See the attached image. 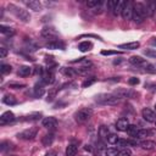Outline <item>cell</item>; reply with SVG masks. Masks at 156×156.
Segmentation results:
<instances>
[{
	"instance_id": "cell-1",
	"label": "cell",
	"mask_w": 156,
	"mask_h": 156,
	"mask_svg": "<svg viewBox=\"0 0 156 156\" xmlns=\"http://www.w3.org/2000/svg\"><path fill=\"white\" fill-rule=\"evenodd\" d=\"M7 9H9L17 18H20L22 22H29V21H30V15H29V12H28L27 10H24V9L20 7V6H17V5H13V4H9Z\"/></svg>"
},
{
	"instance_id": "cell-2",
	"label": "cell",
	"mask_w": 156,
	"mask_h": 156,
	"mask_svg": "<svg viewBox=\"0 0 156 156\" xmlns=\"http://www.w3.org/2000/svg\"><path fill=\"white\" fill-rule=\"evenodd\" d=\"M96 101L104 105H116L121 101V99H118L113 93L112 94H100L96 96Z\"/></svg>"
},
{
	"instance_id": "cell-3",
	"label": "cell",
	"mask_w": 156,
	"mask_h": 156,
	"mask_svg": "<svg viewBox=\"0 0 156 156\" xmlns=\"http://www.w3.org/2000/svg\"><path fill=\"white\" fill-rule=\"evenodd\" d=\"M91 116H93V110H91L90 107H83V108H80V110H78V111L76 112L74 118H76L77 122L84 123V122L89 121Z\"/></svg>"
},
{
	"instance_id": "cell-4",
	"label": "cell",
	"mask_w": 156,
	"mask_h": 156,
	"mask_svg": "<svg viewBox=\"0 0 156 156\" xmlns=\"http://www.w3.org/2000/svg\"><path fill=\"white\" fill-rule=\"evenodd\" d=\"M41 37L48 39L49 41H52V40H57L58 34L55 30V28H52V27H44L41 29Z\"/></svg>"
},
{
	"instance_id": "cell-5",
	"label": "cell",
	"mask_w": 156,
	"mask_h": 156,
	"mask_svg": "<svg viewBox=\"0 0 156 156\" xmlns=\"http://www.w3.org/2000/svg\"><path fill=\"white\" fill-rule=\"evenodd\" d=\"M37 134H38V128L33 127V128H28V129L18 133L17 136L20 139H22V140H32V139H34L37 136Z\"/></svg>"
},
{
	"instance_id": "cell-6",
	"label": "cell",
	"mask_w": 156,
	"mask_h": 156,
	"mask_svg": "<svg viewBox=\"0 0 156 156\" xmlns=\"http://www.w3.org/2000/svg\"><path fill=\"white\" fill-rule=\"evenodd\" d=\"M113 94L118 98V99H126V98H132L135 93L133 91V90H130V89H126V88H118V89H116L115 91H113Z\"/></svg>"
},
{
	"instance_id": "cell-7",
	"label": "cell",
	"mask_w": 156,
	"mask_h": 156,
	"mask_svg": "<svg viewBox=\"0 0 156 156\" xmlns=\"http://www.w3.org/2000/svg\"><path fill=\"white\" fill-rule=\"evenodd\" d=\"M121 15H122V17H123L124 20H127V21L132 20V18H133V2H130V1L126 2L124 9H123V11H122Z\"/></svg>"
},
{
	"instance_id": "cell-8",
	"label": "cell",
	"mask_w": 156,
	"mask_h": 156,
	"mask_svg": "<svg viewBox=\"0 0 156 156\" xmlns=\"http://www.w3.org/2000/svg\"><path fill=\"white\" fill-rule=\"evenodd\" d=\"M16 119V117H15V115H13V112H11V111H6V112H4L2 115H1V117H0V124H10V123H12L13 121Z\"/></svg>"
},
{
	"instance_id": "cell-9",
	"label": "cell",
	"mask_w": 156,
	"mask_h": 156,
	"mask_svg": "<svg viewBox=\"0 0 156 156\" xmlns=\"http://www.w3.org/2000/svg\"><path fill=\"white\" fill-rule=\"evenodd\" d=\"M141 115H143V118L146 122H156V115L151 108H147V107L143 108Z\"/></svg>"
},
{
	"instance_id": "cell-10",
	"label": "cell",
	"mask_w": 156,
	"mask_h": 156,
	"mask_svg": "<svg viewBox=\"0 0 156 156\" xmlns=\"http://www.w3.org/2000/svg\"><path fill=\"white\" fill-rule=\"evenodd\" d=\"M41 124L46 129H55L56 126H57V119L55 117H45L41 121Z\"/></svg>"
},
{
	"instance_id": "cell-11",
	"label": "cell",
	"mask_w": 156,
	"mask_h": 156,
	"mask_svg": "<svg viewBox=\"0 0 156 156\" xmlns=\"http://www.w3.org/2000/svg\"><path fill=\"white\" fill-rule=\"evenodd\" d=\"M55 82V76H54V73L51 72V71H45L43 74H41V83L43 84H46V85H49V84H52Z\"/></svg>"
},
{
	"instance_id": "cell-12",
	"label": "cell",
	"mask_w": 156,
	"mask_h": 156,
	"mask_svg": "<svg viewBox=\"0 0 156 156\" xmlns=\"http://www.w3.org/2000/svg\"><path fill=\"white\" fill-rule=\"evenodd\" d=\"M128 126H129V122H128V119L124 118V117L118 118L117 122H116V129L119 130V132H126L127 128H128Z\"/></svg>"
},
{
	"instance_id": "cell-13",
	"label": "cell",
	"mask_w": 156,
	"mask_h": 156,
	"mask_svg": "<svg viewBox=\"0 0 156 156\" xmlns=\"http://www.w3.org/2000/svg\"><path fill=\"white\" fill-rule=\"evenodd\" d=\"M48 49H52V50H55V49H61V50H63L65 49V44L61 41V40H52V41H48L46 43V45H45Z\"/></svg>"
},
{
	"instance_id": "cell-14",
	"label": "cell",
	"mask_w": 156,
	"mask_h": 156,
	"mask_svg": "<svg viewBox=\"0 0 156 156\" xmlns=\"http://www.w3.org/2000/svg\"><path fill=\"white\" fill-rule=\"evenodd\" d=\"M129 62L132 63V65H134V66H140V67H144L147 62L145 61V58H143L141 56H132L130 58H129Z\"/></svg>"
},
{
	"instance_id": "cell-15",
	"label": "cell",
	"mask_w": 156,
	"mask_h": 156,
	"mask_svg": "<svg viewBox=\"0 0 156 156\" xmlns=\"http://www.w3.org/2000/svg\"><path fill=\"white\" fill-rule=\"evenodd\" d=\"M24 4L27 5L28 9L33 10V11H40L41 10V4L38 0H29V1H24Z\"/></svg>"
},
{
	"instance_id": "cell-16",
	"label": "cell",
	"mask_w": 156,
	"mask_h": 156,
	"mask_svg": "<svg viewBox=\"0 0 156 156\" xmlns=\"http://www.w3.org/2000/svg\"><path fill=\"white\" fill-rule=\"evenodd\" d=\"M33 93H34V96H35V98H40V96H43L44 93H45L44 84H43L41 82H40V83H37V84L34 85V88H33Z\"/></svg>"
},
{
	"instance_id": "cell-17",
	"label": "cell",
	"mask_w": 156,
	"mask_h": 156,
	"mask_svg": "<svg viewBox=\"0 0 156 156\" xmlns=\"http://www.w3.org/2000/svg\"><path fill=\"white\" fill-rule=\"evenodd\" d=\"M140 46L139 41H130V43H126V44H121L118 45L119 49H124V50H135Z\"/></svg>"
},
{
	"instance_id": "cell-18",
	"label": "cell",
	"mask_w": 156,
	"mask_h": 156,
	"mask_svg": "<svg viewBox=\"0 0 156 156\" xmlns=\"http://www.w3.org/2000/svg\"><path fill=\"white\" fill-rule=\"evenodd\" d=\"M145 6H146V13H147V16L149 17H152L154 13H155V11H156V1H147L145 4Z\"/></svg>"
},
{
	"instance_id": "cell-19",
	"label": "cell",
	"mask_w": 156,
	"mask_h": 156,
	"mask_svg": "<svg viewBox=\"0 0 156 156\" xmlns=\"http://www.w3.org/2000/svg\"><path fill=\"white\" fill-rule=\"evenodd\" d=\"M54 139H55L54 133H48V134H45V135L43 136L41 143H43L44 146H50V145L54 143Z\"/></svg>"
},
{
	"instance_id": "cell-20",
	"label": "cell",
	"mask_w": 156,
	"mask_h": 156,
	"mask_svg": "<svg viewBox=\"0 0 156 156\" xmlns=\"http://www.w3.org/2000/svg\"><path fill=\"white\" fill-rule=\"evenodd\" d=\"M124 5H126L124 1H121V0L117 1V2H116V6H115V9H113V11H112V13H113L115 16L121 15L122 11H123V9H124Z\"/></svg>"
},
{
	"instance_id": "cell-21",
	"label": "cell",
	"mask_w": 156,
	"mask_h": 156,
	"mask_svg": "<svg viewBox=\"0 0 156 156\" xmlns=\"http://www.w3.org/2000/svg\"><path fill=\"white\" fill-rule=\"evenodd\" d=\"M78 151V147L76 144H68L66 147V156H76Z\"/></svg>"
},
{
	"instance_id": "cell-22",
	"label": "cell",
	"mask_w": 156,
	"mask_h": 156,
	"mask_svg": "<svg viewBox=\"0 0 156 156\" xmlns=\"http://www.w3.org/2000/svg\"><path fill=\"white\" fill-rule=\"evenodd\" d=\"M17 73L21 77H27V76H29L32 73V67H29V66H21L18 68V72Z\"/></svg>"
},
{
	"instance_id": "cell-23",
	"label": "cell",
	"mask_w": 156,
	"mask_h": 156,
	"mask_svg": "<svg viewBox=\"0 0 156 156\" xmlns=\"http://www.w3.org/2000/svg\"><path fill=\"white\" fill-rule=\"evenodd\" d=\"M0 32H1V34L7 35V37H12V35L15 34V29H12L11 27L4 26V24H1V26H0Z\"/></svg>"
},
{
	"instance_id": "cell-24",
	"label": "cell",
	"mask_w": 156,
	"mask_h": 156,
	"mask_svg": "<svg viewBox=\"0 0 156 156\" xmlns=\"http://www.w3.org/2000/svg\"><path fill=\"white\" fill-rule=\"evenodd\" d=\"M2 102L4 104H6V105H9V106H12V105H16L17 104V100H16V98L13 96V95H5L4 98H2Z\"/></svg>"
},
{
	"instance_id": "cell-25",
	"label": "cell",
	"mask_w": 156,
	"mask_h": 156,
	"mask_svg": "<svg viewBox=\"0 0 156 156\" xmlns=\"http://www.w3.org/2000/svg\"><path fill=\"white\" fill-rule=\"evenodd\" d=\"M140 146L143 149H145V150H152V149H155L156 143L152 141V140H144V141L140 143Z\"/></svg>"
},
{
	"instance_id": "cell-26",
	"label": "cell",
	"mask_w": 156,
	"mask_h": 156,
	"mask_svg": "<svg viewBox=\"0 0 156 156\" xmlns=\"http://www.w3.org/2000/svg\"><path fill=\"white\" fill-rule=\"evenodd\" d=\"M93 48V44L90 41H82L79 45H78V49L82 51V52H87L89 50H91Z\"/></svg>"
},
{
	"instance_id": "cell-27",
	"label": "cell",
	"mask_w": 156,
	"mask_h": 156,
	"mask_svg": "<svg viewBox=\"0 0 156 156\" xmlns=\"http://www.w3.org/2000/svg\"><path fill=\"white\" fill-rule=\"evenodd\" d=\"M62 73L65 76H68V77H74V76L78 74L77 73V69L76 68H71V67H63L62 68Z\"/></svg>"
},
{
	"instance_id": "cell-28",
	"label": "cell",
	"mask_w": 156,
	"mask_h": 156,
	"mask_svg": "<svg viewBox=\"0 0 156 156\" xmlns=\"http://www.w3.org/2000/svg\"><path fill=\"white\" fill-rule=\"evenodd\" d=\"M138 130H139V129L136 128V126H134V124H129L126 132H127L132 138H135V136H136V134H138Z\"/></svg>"
},
{
	"instance_id": "cell-29",
	"label": "cell",
	"mask_w": 156,
	"mask_h": 156,
	"mask_svg": "<svg viewBox=\"0 0 156 156\" xmlns=\"http://www.w3.org/2000/svg\"><path fill=\"white\" fill-rule=\"evenodd\" d=\"M108 134H110V132H108V127H106V126H101V127L99 128V136H100V138L106 139V138L108 136Z\"/></svg>"
},
{
	"instance_id": "cell-30",
	"label": "cell",
	"mask_w": 156,
	"mask_h": 156,
	"mask_svg": "<svg viewBox=\"0 0 156 156\" xmlns=\"http://www.w3.org/2000/svg\"><path fill=\"white\" fill-rule=\"evenodd\" d=\"M106 140H107L108 144H117V141L119 140V138H118L117 134H115V133H110L108 136L106 138Z\"/></svg>"
},
{
	"instance_id": "cell-31",
	"label": "cell",
	"mask_w": 156,
	"mask_h": 156,
	"mask_svg": "<svg viewBox=\"0 0 156 156\" xmlns=\"http://www.w3.org/2000/svg\"><path fill=\"white\" fill-rule=\"evenodd\" d=\"M10 149H13V144L12 143H10V141H2L0 144V150L2 152H5L6 150H10Z\"/></svg>"
},
{
	"instance_id": "cell-32",
	"label": "cell",
	"mask_w": 156,
	"mask_h": 156,
	"mask_svg": "<svg viewBox=\"0 0 156 156\" xmlns=\"http://www.w3.org/2000/svg\"><path fill=\"white\" fill-rule=\"evenodd\" d=\"M149 135H150V132H149L147 129H139L135 138H136V139H144V138H146V136H149Z\"/></svg>"
},
{
	"instance_id": "cell-33",
	"label": "cell",
	"mask_w": 156,
	"mask_h": 156,
	"mask_svg": "<svg viewBox=\"0 0 156 156\" xmlns=\"http://www.w3.org/2000/svg\"><path fill=\"white\" fill-rule=\"evenodd\" d=\"M11 71H12V67H11V65H7V63H1V66H0V72H1L2 74L10 73Z\"/></svg>"
},
{
	"instance_id": "cell-34",
	"label": "cell",
	"mask_w": 156,
	"mask_h": 156,
	"mask_svg": "<svg viewBox=\"0 0 156 156\" xmlns=\"http://www.w3.org/2000/svg\"><path fill=\"white\" fill-rule=\"evenodd\" d=\"M101 2H102V1H100V0H88V1H87V6L90 7V9H95V7L99 6Z\"/></svg>"
},
{
	"instance_id": "cell-35",
	"label": "cell",
	"mask_w": 156,
	"mask_h": 156,
	"mask_svg": "<svg viewBox=\"0 0 156 156\" xmlns=\"http://www.w3.org/2000/svg\"><path fill=\"white\" fill-rule=\"evenodd\" d=\"M96 82V78L95 77H90V78H88V79H85L84 82H83V84H82V87L83 88H87V87H90L93 83H95Z\"/></svg>"
},
{
	"instance_id": "cell-36",
	"label": "cell",
	"mask_w": 156,
	"mask_h": 156,
	"mask_svg": "<svg viewBox=\"0 0 156 156\" xmlns=\"http://www.w3.org/2000/svg\"><path fill=\"white\" fill-rule=\"evenodd\" d=\"M105 156H118V150L115 147H110L105 151Z\"/></svg>"
},
{
	"instance_id": "cell-37",
	"label": "cell",
	"mask_w": 156,
	"mask_h": 156,
	"mask_svg": "<svg viewBox=\"0 0 156 156\" xmlns=\"http://www.w3.org/2000/svg\"><path fill=\"white\" fill-rule=\"evenodd\" d=\"M118 156H132V151L128 147H123L122 150L118 151Z\"/></svg>"
},
{
	"instance_id": "cell-38",
	"label": "cell",
	"mask_w": 156,
	"mask_h": 156,
	"mask_svg": "<svg viewBox=\"0 0 156 156\" xmlns=\"http://www.w3.org/2000/svg\"><path fill=\"white\" fill-rule=\"evenodd\" d=\"M119 54H122V52L117 51V50H102L101 51V55H105V56H107V55H119Z\"/></svg>"
},
{
	"instance_id": "cell-39",
	"label": "cell",
	"mask_w": 156,
	"mask_h": 156,
	"mask_svg": "<svg viewBox=\"0 0 156 156\" xmlns=\"http://www.w3.org/2000/svg\"><path fill=\"white\" fill-rule=\"evenodd\" d=\"M40 113H32V115H29V116H27L26 118H23L24 121H35V119H39L40 118Z\"/></svg>"
},
{
	"instance_id": "cell-40",
	"label": "cell",
	"mask_w": 156,
	"mask_h": 156,
	"mask_svg": "<svg viewBox=\"0 0 156 156\" xmlns=\"http://www.w3.org/2000/svg\"><path fill=\"white\" fill-rule=\"evenodd\" d=\"M144 54L147 56V57H151V58H156V50L154 49H147L144 51Z\"/></svg>"
},
{
	"instance_id": "cell-41",
	"label": "cell",
	"mask_w": 156,
	"mask_h": 156,
	"mask_svg": "<svg viewBox=\"0 0 156 156\" xmlns=\"http://www.w3.org/2000/svg\"><path fill=\"white\" fill-rule=\"evenodd\" d=\"M144 69H145L146 72H149V73H156L155 66H152V65H150V63H146V65L144 66Z\"/></svg>"
},
{
	"instance_id": "cell-42",
	"label": "cell",
	"mask_w": 156,
	"mask_h": 156,
	"mask_svg": "<svg viewBox=\"0 0 156 156\" xmlns=\"http://www.w3.org/2000/svg\"><path fill=\"white\" fill-rule=\"evenodd\" d=\"M116 0H110V1H107V4H106V7H107V10H110V11H113V9H115V6H116Z\"/></svg>"
},
{
	"instance_id": "cell-43",
	"label": "cell",
	"mask_w": 156,
	"mask_h": 156,
	"mask_svg": "<svg viewBox=\"0 0 156 156\" xmlns=\"http://www.w3.org/2000/svg\"><path fill=\"white\" fill-rule=\"evenodd\" d=\"M26 84H20V83H10V88H13V89H22L24 88Z\"/></svg>"
},
{
	"instance_id": "cell-44",
	"label": "cell",
	"mask_w": 156,
	"mask_h": 156,
	"mask_svg": "<svg viewBox=\"0 0 156 156\" xmlns=\"http://www.w3.org/2000/svg\"><path fill=\"white\" fill-rule=\"evenodd\" d=\"M139 78H136V77H132L129 80H128V83L130 84V85H135V84H139Z\"/></svg>"
},
{
	"instance_id": "cell-45",
	"label": "cell",
	"mask_w": 156,
	"mask_h": 156,
	"mask_svg": "<svg viewBox=\"0 0 156 156\" xmlns=\"http://www.w3.org/2000/svg\"><path fill=\"white\" fill-rule=\"evenodd\" d=\"M117 144H118L119 146H128V145H129L127 139H119V140L117 141Z\"/></svg>"
},
{
	"instance_id": "cell-46",
	"label": "cell",
	"mask_w": 156,
	"mask_h": 156,
	"mask_svg": "<svg viewBox=\"0 0 156 156\" xmlns=\"http://www.w3.org/2000/svg\"><path fill=\"white\" fill-rule=\"evenodd\" d=\"M93 12H94V13H101V12H102V2H101L99 6H96L95 9H93Z\"/></svg>"
},
{
	"instance_id": "cell-47",
	"label": "cell",
	"mask_w": 156,
	"mask_h": 156,
	"mask_svg": "<svg viewBox=\"0 0 156 156\" xmlns=\"http://www.w3.org/2000/svg\"><path fill=\"white\" fill-rule=\"evenodd\" d=\"M6 55H7V50H6V48H0V57L4 58V57H6Z\"/></svg>"
},
{
	"instance_id": "cell-48",
	"label": "cell",
	"mask_w": 156,
	"mask_h": 156,
	"mask_svg": "<svg viewBox=\"0 0 156 156\" xmlns=\"http://www.w3.org/2000/svg\"><path fill=\"white\" fill-rule=\"evenodd\" d=\"M35 73H37V74H43V73H44L43 67H41V66H37V67H35Z\"/></svg>"
},
{
	"instance_id": "cell-49",
	"label": "cell",
	"mask_w": 156,
	"mask_h": 156,
	"mask_svg": "<svg viewBox=\"0 0 156 156\" xmlns=\"http://www.w3.org/2000/svg\"><path fill=\"white\" fill-rule=\"evenodd\" d=\"M45 156H56V152H55L54 150H50V151H48V152L45 154Z\"/></svg>"
},
{
	"instance_id": "cell-50",
	"label": "cell",
	"mask_w": 156,
	"mask_h": 156,
	"mask_svg": "<svg viewBox=\"0 0 156 156\" xmlns=\"http://www.w3.org/2000/svg\"><path fill=\"white\" fill-rule=\"evenodd\" d=\"M87 151H91L93 150V147H91V145H85V147H84Z\"/></svg>"
},
{
	"instance_id": "cell-51",
	"label": "cell",
	"mask_w": 156,
	"mask_h": 156,
	"mask_svg": "<svg viewBox=\"0 0 156 156\" xmlns=\"http://www.w3.org/2000/svg\"><path fill=\"white\" fill-rule=\"evenodd\" d=\"M150 43H151V45H154V46H156V38H154V39H152V40H151Z\"/></svg>"
},
{
	"instance_id": "cell-52",
	"label": "cell",
	"mask_w": 156,
	"mask_h": 156,
	"mask_svg": "<svg viewBox=\"0 0 156 156\" xmlns=\"http://www.w3.org/2000/svg\"><path fill=\"white\" fill-rule=\"evenodd\" d=\"M155 111H156V104H155Z\"/></svg>"
},
{
	"instance_id": "cell-53",
	"label": "cell",
	"mask_w": 156,
	"mask_h": 156,
	"mask_svg": "<svg viewBox=\"0 0 156 156\" xmlns=\"http://www.w3.org/2000/svg\"><path fill=\"white\" fill-rule=\"evenodd\" d=\"M155 124H156V122H155Z\"/></svg>"
}]
</instances>
